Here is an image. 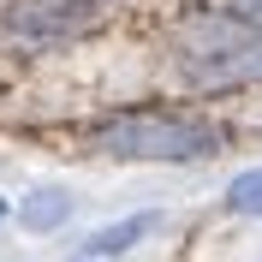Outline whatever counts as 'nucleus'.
<instances>
[{"label": "nucleus", "mask_w": 262, "mask_h": 262, "mask_svg": "<svg viewBox=\"0 0 262 262\" xmlns=\"http://www.w3.org/2000/svg\"><path fill=\"white\" fill-rule=\"evenodd\" d=\"M96 143L125 161H196L214 149V125L179 114H119L96 131Z\"/></svg>", "instance_id": "nucleus-2"}, {"label": "nucleus", "mask_w": 262, "mask_h": 262, "mask_svg": "<svg viewBox=\"0 0 262 262\" xmlns=\"http://www.w3.org/2000/svg\"><path fill=\"white\" fill-rule=\"evenodd\" d=\"M227 203H232L238 214H262V173H238L232 191H227Z\"/></svg>", "instance_id": "nucleus-6"}, {"label": "nucleus", "mask_w": 262, "mask_h": 262, "mask_svg": "<svg viewBox=\"0 0 262 262\" xmlns=\"http://www.w3.org/2000/svg\"><path fill=\"white\" fill-rule=\"evenodd\" d=\"M0 214H6V203H0Z\"/></svg>", "instance_id": "nucleus-7"}, {"label": "nucleus", "mask_w": 262, "mask_h": 262, "mask_svg": "<svg viewBox=\"0 0 262 262\" xmlns=\"http://www.w3.org/2000/svg\"><path fill=\"white\" fill-rule=\"evenodd\" d=\"M179 66L203 90L256 83L262 78V30L232 12H191L179 30Z\"/></svg>", "instance_id": "nucleus-1"}, {"label": "nucleus", "mask_w": 262, "mask_h": 262, "mask_svg": "<svg viewBox=\"0 0 262 262\" xmlns=\"http://www.w3.org/2000/svg\"><path fill=\"white\" fill-rule=\"evenodd\" d=\"M6 24H12L24 42L48 48V42H60V36L90 30L96 12H78V6H66V0H18V6H6Z\"/></svg>", "instance_id": "nucleus-3"}, {"label": "nucleus", "mask_w": 262, "mask_h": 262, "mask_svg": "<svg viewBox=\"0 0 262 262\" xmlns=\"http://www.w3.org/2000/svg\"><path fill=\"white\" fill-rule=\"evenodd\" d=\"M66 209H72V203H66V191H36V196H24L18 221H24L30 232H48V227H60V221H66Z\"/></svg>", "instance_id": "nucleus-5"}, {"label": "nucleus", "mask_w": 262, "mask_h": 262, "mask_svg": "<svg viewBox=\"0 0 262 262\" xmlns=\"http://www.w3.org/2000/svg\"><path fill=\"white\" fill-rule=\"evenodd\" d=\"M161 227V214L155 209H143V214H131V221H119V227H101L90 245H78L72 250V262H107V256H125L137 238H149V232Z\"/></svg>", "instance_id": "nucleus-4"}]
</instances>
